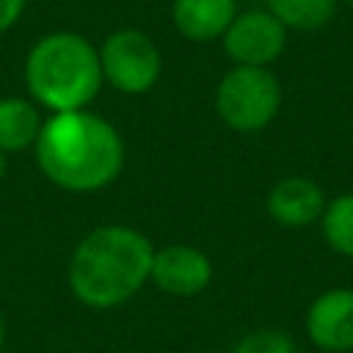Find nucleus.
<instances>
[{
  "instance_id": "7ed1b4c3",
  "label": "nucleus",
  "mask_w": 353,
  "mask_h": 353,
  "mask_svg": "<svg viewBox=\"0 0 353 353\" xmlns=\"http://www.w3.org/2000/svg\"><path fill=\"white\" fill-rule=\"evenodd\" d=\"M25 83L30 97L52 113L85 110L105 83L99 50L74 30H52L30 47Z\"/></svg>"
},
{
  "instance_id": "0eeeda50",
  "label": "nucleus",
  "mask_w": 353,
  "mask_h": 353,
  "mask_svg": "<svg viewBox=\"0 0 353 353\" xmlns=\"http://www.w3.org/2000/svg\"><path fill=\"white\" fill-rule=\"evenodd\" d=\"M149 279L168 295L190 298V295H199L210 284L212 262L204 251H199L193 245L171 243V245H163L154 251Z\"/></svg>"
},
{
  "instance_id": "423d86ee",
  "label": "nucleus",
  "mask_w": 353,
  "mask_h": 353,
  "mask_svg": "<svg viewBox=\"0 0 353 353\" xmlns=\"http://www.w3.org/2000/svg\"><path fill=\"white\" fill-rule=\"evenodd\" d=\"M221 41L237 66H268L287 47V28L268 8H254L237 14Z\"/></svg>"
},
{
  "instance_id": "a211bd4d",
  "label": "nucleus",
  "mask_w": 353,
  "mask_h": 353,
  "mask_svg": "<svg viewBox=\"0 0 353 353\" xmlns=\"http://www.w3.org/2000/svg\"><path fill=\"white\" fill-rule=\"evenodd\" d=\"M345 3H347V6H353V0H345Z\"/></svg>"
},
{
  "instance_id": "dca6fc26",
  "label": "nucleus",
  "mask_w": 353,
  "mask_h": 353,
  "mask_svg": "<svg viewBox=\"0 0 353 353\" xmlns=\"http://www.w3.org/2000/svg\"><path fill=\"white\" fill-rule=\"evenodd\" d=\"M6 165H8V163H6V152H0V179L6 176Z\"/></svg>"
},
{
  "instance_id": "6e6552de",
  "label": "nucleus",
  "mask_w": 353,
  "mask_h": 353,
  "mask_svg": "<svg viewBox=\"0 0 353 353\" xmlns=\"http://www.w3.org/2000/svg\"><path fill=\"white\" fill-rule=\"evenodd\" d=\"M306 334L323 350H353V290H328L306 312Z\"/></svg>"
},
{
  "instance_id": "f3484780",
  "label": "nucleus",
  "mask_w": 353,
  "mask_h": 353,
  "mask_svg": "<svg viewBox=\"0 0 353 353\" xmlns=\"http://www.w3.org/2000/svg\"><path fill=\"white\" fill-rule=\"evenodd\" d=\"M3 342H6V325H3V317H0V350H3Z\"/></svg>"
},
{
  "instance_id": "9b49d317",
  "label": "nucleus",
  "mask_w": 353,
  "mask_h": 353,
  "mask_svg": "<svg viewBox=\"0 0 353 353\" xmlns=\"http://www.w3.org/2000/svg\"><path fill=\"white\" fill-rule=\"evenodd\" d=\"M41 113L33 102L22 97L0 99V152H22L36 143L41 132Z\"/></svg>"
},
{
  "instance_id": "ddd939ff",
  "label": "nucleus",
  "mask_w": 353,
  "mask_h": 353,
  "mask_svg": "<svg viewBox=\"0 0 353 353\" xmlns=\"http://www.w3.org/2000/svg\"><path fill=\"white\" fill-rule=\"evenodd\" d=\"M323 234L328 245L345 256H353V193L336 196L323 210Z\"/></svg>"
},
{
  "instance_id": "f03ea898",
  "label": "nucleus",
  "mask_w": 353,
  "mask_h": 353,
  "mask_svg": "<svg viewBox=\"0 0 353 353\" xmlns=\"http://www.w3.org/2000/svg\"><path fill=\"white\" fill-rule=\"evenodd\" d=\"M154 245L130 226L91 229L69 259V287L74 298L91 309H113L127 303L152 276Z\"/></svg>"
},
{
  "instance_id": "4468645a",
  "label": "nucleus",
  "mask_w": 353,
  "mask_h": 353,
  "mask_svg": "<svg viewBox=\"0 0 353 353\" xmlns=\"http://www.w3.org/2000/svg\"><path fill=\"white\" fill-rule=\"evenodd\" d=\"M234 353H295V345H292V339H290L287 334L268 328V331H254V334H248V336L234 347Z\"/></svg>"
},
{
  "instance_id": "9d476101",
  "label": "nucleus",
  "mask_w": 353,
  "mask_h": 353,
  "mask_svg": "<svg viewBox=\"0 0 353 353\" xmlns=\"http://www.w3.org/2000/svg\"><path fill=\"white\" fill-rule=\"evenodd\" d=\"M237 17V0H174V28L190 41H215Z\"/></svg>"
},
{
  "instance_id": "20e7f679",
  "label": "nucleus",
  "mask_w": 353,
  "mask_h": 353,
  "mask_svg": "<svg viewBox=\"0 0 353 353\" xmlns=\"http://www.w3.org/2000/svg\"><path fill=\"white\" fill-rule=\"evenodd\" d=\"M281 85L268 66H234L215 88V110L234 132H256L273 121Z\"/></svg>"
},
{
  "instance_id": "39448f33",
  "label": "nucleus",
  "mask_w": 353,
  "mask_h": 353,
  "mask_svg": "<svg viewBox=\"0 0 353 353\" xmlns=\"http://www.w3.org/2000/svg\"><path fill=\"white\" fill-rule=\"evenodd\" d=\"M102 80H108L121 94H146L163 69L160 50L138 28L113 30L99 47Z\"/></svg>"
},
{
  "instance_id": "2eb2a0df",
  "label": "nucleus",
  "mask_w": 353,
  "mask_h": 353,
  "mask_svg": "<svg viewBox=\"0 0 353 353\" xmlns=\"http://www.w3.org/2000/svg\"><path fill=\"white\" fill-rule=\"evenodd\" d=\"M25 3L28 0H0V36L19 22L22 11H25Z\"/></svg>"
},
{
  "instance_id": "f8f14e48",
  "label": "nucleus",
  "mask_w": 353,
  "mask_h": 353,
  "mask_svg": "<svg viewBox=\"0 0 353 353\" xmlns=\"http://www.w3.org/2000/svg\"><path fill=\"white\" fill-rule=\"evenodd\" d=\"M268 11L292 30H314L323 28L334 11H336V0H265Z\"/></svg>"
},
{
  "instance_id": "f257e3e1",
  "label": "nucleus",
  "mask_w": 353,
  "mask_h": 353,
  "mask_svg": "<svg viewBox=\"0 0 353 353\" xmlns=\"http://www.w3.org/2000/svg\"><path fill=\"white\" fill-rule=\"evenodd\" d=\"M33 149L44 176L72 193L110 185L124 165L121 135L91 110H66L44 119Z\"/></svg>"
},
{
  "instance_id": "1a4fd4ad",
  "label": "nucleus",
  "mask_w": 353,
  "mask_h": 353,
  "mask_svg": "<svg viewBox=\"0 0 353 353\" xmlns=\"http://www.w3.org/2000/svg\"><path fill=\"white\" fill-rule=\"evenodd\" d=\"M325 210V196L309 176H284L268 193V215L290 229L314 223Z\"/></svg>"
}]
</instances>
